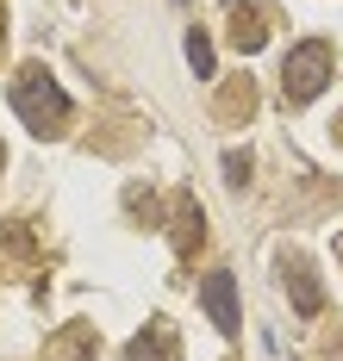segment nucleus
Wrapping results in <instances>:
<instances>
[{
  "mask_svg": "<svg viewBox=\"0 0 343 361\" xmlns=\"http://www.w3.org/2000/svg\"><path fill=\"white\" fill-rule=\"evenodd\" d=\"M13 106L25 112L38 131H56V125H63V112H69V100L50 87V75H44V69H25V75H19V87H13Z\"/></svg>",
  "mask_w": 343,
  "mask_h": 361,
  "instance_id": "f257e3e1",
  "label": "nucleus"
},
{
  "mask_svg": "<svg viewBox=\"0 0 343 361\" xmlns=\"http://www.w3.org/2000/svg\"><path fill=\"white\" fill-rule=\"evenodd\" d=\"M206 305H212V318H219V324H237V293H231V274H212V281H206Z\"/></svg>",
  "mask_w": 343,
  "mask_h": 361,
  "instance_id": "f03ea898",
  "label": "nucleus"
}]
</instances>
